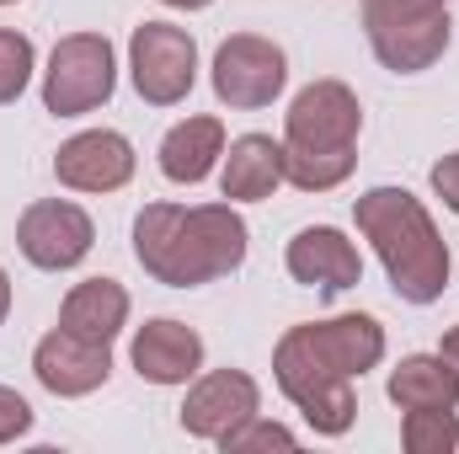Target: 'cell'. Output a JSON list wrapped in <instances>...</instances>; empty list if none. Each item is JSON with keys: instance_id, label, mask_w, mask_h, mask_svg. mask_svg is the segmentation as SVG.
I'll list each match as a JSON object with an SVG mask.
<instances>
[{"instance_id": "6da1fadb", "label": "cell", "mask_w": 459, "mask_h": 454, "mask_svg": "<svg viewBox=\"0 0 459 454\" xmlns=\"http://www.w3.org/2000/svg\"><path fill=\"white\" fill-rule=\"evenodd\" d=\"M251 251L235 204H144L134 214V257L166 289H204L230 278Z\"/></svg>"}, {"instance_id": "7a4b0ae2", "label": "cell", "mask_w": 459, "mask_h": 454, "mask_svg": "<svg viewBox=\"0 0 459 454\" xmlns=\"http://www.w3.org/2000/svg\"><path fill=\"white\" fill-rule=\"evenodd\" d=\"M352 220H358V235L374 246L395 300L406 305H433L444 300L449 289V240L438 235L428 204L406 188H368L352 198Z\"/></svg>"}, {"instance_id": "3957f363", "label": "cell", "mask_w": 459, "mask_h": 454, "mask_svg": "<svg viewBox=\"0 0 459 454\" xmlns=\"http://www.w3.org/2000/svg\"><path fill=\"white\" fill-rule=\"evenodd\" d=\"M363 108L347 81H310L283 113V182L299 193H332L358 166Z\"/></svg>"}, {"instance_id": "277c9868", "label": "cell", "mask_w": 459, "mask_h": 454, "mask_svg": "<svg viewBox=\"0 0 459 454\" xmlns=\"http://www.w3.org/2000/svg\"><path fill=\"white\" fill-rule=\"evenodd\" d=\"M273 380H278V390L299 406V417L310 423V433L342 439L347 428H352V417H358V390H352V385H358V380L326 369L294 332H283L278 347H273Z\"/></svg>"}, {"instance_id": "5b68a950", "label": "cell", "mask_w": 459, "mask_h": 454, "mask_svg": "<svg viewBox=\"0 0 459 454\" xmlns=\"http://www.w3.org/2000/svg\"><path fill=\"white\" fill-rule=\"evenodd\" d=\"M117 92V54L102 32H70L54 43L43 70V108L54 118H86Z\"/></svg>"}, {"instance_id": "8992f818", "label": "cell", "mask_w": 459, "mask_h": 454, "mask_svg": "<svg viewBox=\"0 0 459 454\" xmlns=\"http://www.w3.org/2000/svg\"><path fill=\"white\" fill-rule=\"evenodd\" d=\"M363 32L368 48L385 70L395 75H422L433 70L449 43H455V22L449 5L444 11H406V5H385V0H363Z\"/></svg>"}, {"instance_id": "52a82bcc", "label": "cell", "mask_w": 459, "mask_h": 454, "mask_svg": "<svg viewBox=\"0 0 459 454\" xmlns=\"http://www.w3.org/2000/svg\"><path fill=\"white\" fill-rule=\"evenodd\" d=\"M128 81L139 102L177 108L198 86V43L177 22H139L128 32Z\"/></svg>"}, {"instance_id": "ba28073f", "label": "cell", "mask_w": 459, "mask_h": 454, "mask_svg": "<svg viewBox=\"0 0 459 454\" xmlns=\"http://www.w3.org/2000/svg\"><path fill=\"white\" fill-rule=\"evenodd\" d=\"M209 86L220 97V108L230 113H262L283 97L289 86V59L273 38L262 32H230L225 43L214 48L209 65Z\"/></svg>"}, {"instance_id": "9c48e42d", "label": "cell", "mask_w": 459, "mask_h": 454, "mask_svg": "<svg viewBox=\"0 0 459 454\" xmlns=\"http://www.w3.org/2000/svg\"><path fill=\"white\" fill-rule=\"evenodd\" d=\"M91 246H97V225L70 198H38L16 220V251L38 273H70L91 257Z\"/></svg>"}, {"instance_id": "30bf717a", "label": "cell", "mask_w": 459, "mask_h": 454, "mask_svg": "<svg viewBox=\"0 0 459 454\" xmlns=\"http://www.w3.org/2000/svg\"><path fill=\"white\" fill-rule=\"evenodd\" d=\"M256 412H262V385L246 369H209V374H198L187 385L182 433L187 439H204V444H220L225 433H235Z\"/></svg>"}, {"instance_id": "8fae6325", "label": "cell", "mask_w": 459, "mask_h": 454, "mask_svg": "<svg viewBox=\"0 0 459 454\" xmlns=\"http://www.w3.org/2000/svg\"><path fill=\"white\" fill-rule=\"evenodd\" d=\"M32 374L48 396L81 401V396H91L113 380V342H86L75 332H65V327H54L32 347Z\"/></svg>"}, {"instance_id": "7c38bea8", "label": "cell", "mask_w": 459, "mask_h": 454, "mask_svg": "<svg viewBox=\"0 0 459 454\" xmlns=\"http://www.w3.org/2000/svg\"><path fill=\"white\" fill-rule=\"evenodd\" d=\"M134 144L117 128H81L54 150V177L70 193H117L134 182Z\"/></svg>"}, {"instance_id": "4fadbf2b", "label": "cell", "mask_w": 459, "mask_h": 454, "mask_svg": "<svg viewBox=\"0 0 459 454\" xmlns=\"http://www.w3.org/2000/svg\"><path fill=\"white\" fill-rule=\"evenodd\" d=\"M283 267H289L294 284L316 289L321 300H337V294L363 284V257H358V246L337 225H305L289 240Z\"/></svg>"}, {"instance_id": "5bb4252c", "label": "cell", "mask_w": 459, "mask_h": 454, "mask_svg": "<svg viewBox=\"0 0 459 454\" xmlns=\"http://www.w3.org/2000/svg\"><path fill=\"white\" fill-rule=\"evenodd\" d=\"M128 363L144 385H193L204 374V337L177 316H155L134 332Z\"/></svg>"}, {"instance_id": "9a60e30c", "label": "cell", "mask_w": 459, "mask_h": 454, "mask_svg": "<svg viewBox=\"0 0 459 454\" xmlns=\"http://www.w3.org/2000/svg\"><path fill=\"white\" fill-rule=\"evenodd\" d=\"M289 332L305 342L326 369H337L347 380H363V374L379 369V358H385V327H379L374 316H363V310L332 316V321H299V327H289Z\"/></svg>"}, {"instance_id": "2e32d148", "label": "cell", "mask_w": 459, "mask_h": 454, "mask_svg": "<svg viewBox=\"0 0 459 454\" xmlns=\"http://www.w3.org/2000/svg\"><path fill=\"white\" fill-rule=\"evenodd\" d=\"M283 188V139L240 134L220 155V193L230 204H262Z\"/></svg>"}, {"instance_id": "e0dca14e", "label": "cell", "mask_w": 459, "mask_h": 454, "mask_svg": "<svg viewBox=\"0 0 459 454\" xmlns=\"http://www.w3.org/2000/svg\"><path fill=\"white\" fill-rule=\"evenodd\" d=\"M155 155H160V177H166V182L198 188V182L220 166V155H225V123L214 113L182 118L177 128H166V139H160Z\"/></svg>"}, {"instance_id": "ac0fdd59", "label": "cell", "mask_w": 459, "mask_h": 454, "mask_svg": "<svg viewBox=\"0 0 459 454\" xmlns=\"http://www.w3.org/2000/svg\"><path fill=\"white\" fill-rule=\"evenodd\" d=\"M385 396L401 412H455L459 406V374L444 353H406L390 369Z\"/></svg>"}, {"instance_id": "d6986e66", "label": "cell", "mask_w": 459, "mask_h": 454, "mask_svg": "<svg viewBox=\"0 0 459 454\" xmlns=\"http://www.w3.org/2000/svg\"><path fill=\"white\" fill-rule=\"evenodd\" d=\"M128 289L117 278H81L65 305H59V327L86 342H117V332L128 327Z\"/></svg>"}, {"instance_id": "ffe728a7", "label": "cell", "mask_w": 459, "mask_h": 454, "mask_svg": "<svg viewBox=\"0 0 459 454\" xmlns=\"http://www.w3.org/2000/svg\"><path fill=\"white\" fill-rule=\"evenodd\" d=\"M401 444H406V454L459 450V417L455 412H406L401 417Z\"/></svg>"}, {"instance_id": "44dd1931", "label": "cell", "mask_w": 459, "mask_h": 454, "mask_svg": "<svg viewBox=\"0 0 459 454\" xmlns=\"http://www.w3.org/2000/svg\"><path fill=\"white\" fill-rule=\"evenodd\" d=\"M32 70H38V48H32V38L16 32V27H0V108H11V102L27 92Z\"/></svg>"}, {"instance_id": "7402d4cb", "label": "cell", "mask_w": 459, "mask_h": 454, "mask_svg": "<svg viewBox=\"0 0 459 454\" xmlns=\"http://www.w3.org/2000/svg\"><path fill=\"white\" fill-rule=\"evenodd\" d=\"M299 444V433L294 428H283V423H273V417H246L235 433H225L220 439V450L225 454H262V450H294Z\"/></svg>"}, {"instance_id": "603a6c76", "label": "cell", "mask_w": 459, "mask_h": 454, "mask_svg": "<svg viewBox=\"0 0 459 454\" xmlns=\"http://www.w3.org/2000/svg\"><path fill=\"white\" fill-rule=\"evenodd\" d=\"M27 433H32V406H27V396L11 390V385H0V444H16V439H27Z\"/></svg>"}, {"instance_id": "cb8c5ba5", "label": "cell", "mask_w": 459, "mask_h": 454, "mask_svg": "<svg viewBox=\"0 0 459 454\" xmlns=\"http://www.w3.org/2000/svg\"><path fill=\"white\" fill-rule=\"evenodd\" d=\"M428 182H433V193L444 198V209L459 214V150H455V155H444V161H433Z\"/></svg>"}, {"instance_id": "d4e9b609", "label": "cell", "mask_w": 459, "mask_h": 454, "mask_svg": "<svg viewBox=\"0 0 459 454\" xmlns=\"http://www.w3.org/2000/svg\"><path fill=\"white\" fill-rule=\"evenodd\" d=\"M438 353H444V358L455 363V374H459V327H449V332H444V342H438Z\"/></svg>"}, {"instance_id": "484cf974", "label": "cell", "mask_w": 459, "mask_h": 454, "mask_svg": "<svg viewBox=\"0 0 459 454\" xmlns=\"http://www.w3.org/2000/svg\"><path fill=\"white\" fill-rule=\"evenodd\" d=\"M385 5H406V11H444L449 0H385Z\"/></svg>"}, {"instance_id": "4316f807", "label": "cell", "mask_w": 459, "mask_h": 454, "mask_svg": "<svg viewBox=\"0 0 459 454\" xmlns=\"http://www.w3.org/2000/svg\"><path fill=\"white\" fill-rule=\"evenodd\" d=\"M5 316H11V273L0 267V327H5Z\"/></svg>"}, {"instance_id": "83f0119b", "label": "cell", "mask_w": 459, "mask_h": 454, "mask_svg": "<svg viewBox=\"0 0 459 454\" xmlns=\"http://www.w3.org/2000/svg\"><path fill=\"white\" fill-rule=\"evenodd\" d=\"M160 5H171V11H204V5H214V0H160Z\"/></svg>"}, {"instance_id": "f1b7e54d", "label": "cell", "mask_w": 459, "mask_h": 454, "mask_svg": "<svg viewBox=\"0 0 459 454\" xmlns=\"http://www.w3.org/2000/svg\"><path fill=\"white\" fill-rule=\"evenodd\" d=\"M0 5H16V0H0Z\"/></svg>"}]
</instances>
